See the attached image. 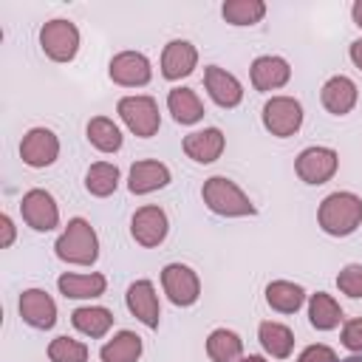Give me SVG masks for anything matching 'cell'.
I'll return each mask as SVG.
<instances>
[{
	"label": "cell",
	"mask_w": 362,
	"mask_h": 362,
	"mask_svg": "<svg viewBox=\"0 0 362 362\" xmlns=\"http://www.w3.org/2000/svg\"><path fill=\"white\" fill-rule=\"evenodd\" d=\"M20 317L31 328L45 331V328H51L57 322V303L42 288H25L20 294Z\"/></svg>",
	"instance_id": "cell-13"
},
{
	"label": "cell",
	"mask_w": 362,
	"mask_h": 362,
	"mask_svg": "<svg viewBox=\"0 0 362 362\" xmlns=\"http://www.w3.org/2000/svg\"><path fill=\"white\" fill-rule=\"evenodd\" d=\"M317 221L322 232L334 238H345L362 223V198L354 192H331L322 198L317 209Z\"/></svg>",
	"instance_id": "cell-1"
},
{
	"label": "cell",
	"mask_w": 362,
	"mask_h": 362,
	"mask_svg": "<svg viewBox=\"0 0 362 362\" xmlns=\"http://www.w3.org/2000/svg\"><path fill=\"white\" fill-rule=\"evenodd\" d=\"M71 322H74V328H76L79 334H85V337H90V339H99V337H105V334L110 331L113 314H110L107 308H102V305H79V308L71 314Z\"/></svg>",
	"instance_id": "cell-23"
},
{
	"label": "cell",
	"mask_w": 362,
	"mask_h": 362,
	"mask_svg": "<svg viewBox=\"0 0 362 362\" xmlns=\"http://www.w3.org/2000/svg\"><path fill=\"white\" fill-rule=\"evenodd\" d=\"M337 362H362V354H354V356H345V359H337Z\"/></svg>",
	"instance_id": "cell-40"
},
{
	"label": "cell",
	"mask_w": 362,
	"mask_h": 362,
	"mask_svg": "<svg viewBox=\"0 0 362 362\" xmlns=\"http://www.w3.org/2000/svg\"><path fill=\"white\" fill-rule=\"evenodd\" d=\"M221 14L232 25H255L263 20L266 3L263 0H226L221 6Z\"/></svg>",
	"instance_id": "cell-30"
},
{
	"label": "cell",
	"mask_w": 362,
	"mask_h": 362,
	"mask_svg": "<svg viewBox=\"0 0 362 362\" xmlns=\"http://www.w3.org/2000/svg\"><path fill=\"white\" fill-rule=\"evenodd\" d=\"M337 167L339 156L331 147H305L294 161V170L305 184H325L328 178H334Z\"/></svg>",
	"instance_id": "cell-8"
},
{
	"label": "cell",
	"mask_w": 362,
	"mask_h": 362,
	"mask_svg": "<svg viewBox=\"0 0 362 362\" xmlns=\"http://www.w3.org/2000/svg\"><path fill=\"white\" fill-rule=\"evenodd\" d=\"M54 252L59 260L74 266H90L99 257V238L85 218H71L65 232L57 238Z\"/></svg>",
	"instance_id": "cell-2"
},
{
	"label": "cell",
	"mask_w": 362,
	"mask_h": 362,
	"mask_svg": "<svg viewBox=\"0 0 362 362\" xmlns=\"http://www.w3.org/2000/svg\"><path fill=\"white\" fill-rule=\"evenodd\" d=\"M308 322H311L317 331H331V328H337V325L342 322V308H339V303H337L331 294H325V291L311 294V300H308Z\"/></svg>",
	"instance_id": "cell-26"
},
{
	"label": "cell",
	"mask_w": 362,
	"mask_h": 362,
	"mask_svg": "<svg viewBox=\"0 0 362 362\" xmlns=\"http://www.w3.org/2000/svg\"><path fill=\"white\" fill-rule=\"evenodd\" d=\"M238 362H266V359L263 356H240Z\"/></svg>",
	"instance_id": "cell-39"
},
{
	"label": "cell",
	"mask_w": 362,
	"mask_h": 362,
	"mask_svg": "<svg viewBox=\"0 0 362 362\" xmlns=\"http://www.w3.org/2000/svg\"><path fill=\"white\" fill-rule=\"evenodd\" d=\"M351 17H354V23L362 28V0H356V3L351 6Z\"/></svg>",
	"instance_id": "cell-38"
},
{
	"label": "cell",
	"mask_w": 362,
	"mask_h": 362,
	"mask_svg": "<svg viewBox=\"0 0 362 362\" xmlns=\"http://www.w3.org/2000/svg\"><path fill=\"white\" fill-rule=\"evenodd\" d=\"M303 124V105L291 96H272L263 105V127L272 136H294Z\"/></svg>",
	"instance_id": "cell-6"
},
{
	"label": "cell",
	"mask_w": 362,
	"mask_h": 362,
	"mask_svg": "<svg viewBox=\"0 0 362 362\" xmlns=\"http://www.w3.org/2000/svg\"><path fill=\"white\" fill-rule=\"evenodd\" d=\"M59 156V139L48 127H31L20 141V158L28 167H48Z\"/></svg>",
	"instance_id": "cell-12"
},
{
	"label": "cell",
	"mask_w": 362,
	"mask_h": 362,
	"mask_svg": "<svg viewBox=\"0 0 362 362\" xmlns=\"http://www.w3.org/2000/svg\"><path fill=\"white\" fill-rule=\"evenodd\" d=\"M342 345L354 354H362V317H354L342 325Z\"/></svg>",
	"instance_id": "cell-34"
},
{
	"label": "cell",
	"mask_w": 362,
	"mask_h": 362,
	"mask_svg": "<svg viewBox=\"0 0 362 362\" xmlns=\"http://www.w3.org/2000/svg\"><path fill=\"white\" fill-rule=\"evenodd\" d=\"M48 359L51 362H85L88 359V345L71 337H57L48 345Z\"/></svg>",
	"instance_id": "cell-32"
},
{
	"label": "cell",
	"mask_w": 362,
	"mask_h": 362,
	"mask_svg": "<svg viewBox=\"0 0 362 362\" xmlns=\"http://www.w3.org/2000/svg\"><path fill=\"white\" fill-rule=\"evenodd\" d=\"M167 107L178 124H195L204 119V102L192 88H173L167 93Z\"/></svg>",
	"instance_id": "cell-22"
},
{
	"label": "cell",
	"mask_w": 362,
	"mask_h": 362,
	"mask_svg": "<svg viewBox=\"0 0 362 362\" xmlns=\"http://www.w3.org/2000/svg\"><path fill=\"white\" fill-rule=\"evenodd\" d=\"M116 110H119L122 122L127 124V130L136 133L139 139H150L161 127L158 105H156L153 96H122Z\"/></svg>",
	"instance_id": "cell-4"
},
{
	"label": "cell",
	"mask_w": 362,
	"mask_h": 362,
	"mask_svg": "<svg viewBox=\"0 0 362 362\" xmlns=\"http://www.w3.org/2000/svg\"><path fill=\"white\" fill-rule=\"evenodd\" d=\"M201 198L204 204L215 212V215H223V218H246V215H255V204L249 201V195L226 175H212L204 181V189H201Z\"/></svg>",
	"instance_id": "cell-3"
},
{
	"label": "cell",
	"mask_w": 362,
	"mask_h": 362,
	"mask_svg": "<svg viewBox=\"0 0 362 362\" xmlns=\"http://www.w3.org/2000/svg\"><path fill=\"white\" fill-rule=\"evenodd\" d=\"M0 246L3 249H8L11 243H14V221L8 218V215H0Z\"/></svg>",
	"instance_id": "cell-36"
},
{
	"label": "cell",
	"mask_w": 362,
	"mask_h": 362,
	"mask_svg": "<svg viewBox=\"0 0 362 362\" xmlns=\"http://www.w3.org/2000/svg\"><path fill=\"white\" fill-rule=\"evenodd\" d=\"M127 308L130 314L144 322L147 328H158V320H161V308H158V294H156V286L150 280H136L130 283L127 288Z\"/></svg>",
	"instance_id": "cell-15"
},
{
	"label": "cell",
	"mask_w": 362,
	"mask_h": 362,
	"mask_svg": "<svg viewBox=\"0 0 362 362\" xmlns=\"http://www.w3.org/2000/svg\"><path fill=\"white\" fill-rule=\"evenodd\" d=\"M257 339H260L263 351L272 354L274 359H286V356L291 354V348H294V334H291V328L283 325V322H272V320L260 322Z\"/></svg>",
	"instance_id": "cell-25"
},
{
	"label": "cell",
	"mask_w": 362,
	"mask_h": 362,
	"mask_svg": "<svg viewBox=\"0 0 362 362\" xmlns=\"http://www.w3.org/2000/svg\"><path fill=\"white\" fill-rule=\"evenodd\" d=\"M20 212H23V221L37 232H51L59 223V206L54 195L45 189H28L20 201Z\"/></svg>",
	"instance_id": "cell-9"
},
{
	"label": "cell",
	"mask_w": 362,
	"mask_h": 362,
	"mask_svg": "<svg viewBox=\"0 0 362 362\" xmlns=\"http://www.w3.org/2000/svg\"><path fill=\"white\" fill-rule=\"evenodd\" d=\"M297 362H337V354H334V348H328V345H308V348L297 356Z\"/></svg>",
	"instance_id": "cell-35"
},
{
	"label": "cell",
	"mask_w": 362,
	"mask_h": 362,
	"mask_svg": "<svg viewBox=\"0 0 362 362\" xmlns=\"http://www.w3.org/2000/svg\"><path fill=\"white\" fill-rule=\"evenodd\" d=\"M102 362H136L141 356V337L133 331H119L99 351Z\"/></svg>",
	"instance_id": "cell-28"
},
{
	"label": "cell",
	"mask_w": 362,
	"mask_h": 362,
	"mask_svg": "<svg viewBox=\"0 0 362 362\" xmlns=\"http://www.w3.org/2000/svg\"><path fill=\"white\" fill-rule=\"evenodd\" d=\"M88 141L102 153H116L122 147V130L107 116H96L88 122Z\"/></svg>",
	"instance_id": "cell-31"
},
{
	"label": "cell",
	"mask_w": 362,
	"mask_h": 362,
	"mask_svg": "<svg viewBox=\"0 0 362 362\" xmlns=\"http://www.w3.org/2000/svg\"><path fill=\"white\" fill-rule=\"evenodd\" d=\"M170 184V170L167 164L161 161H153V158H144V161H136L130 167V175H127V189L133 195H147V192H156L161 187Z\"/></svg>",
	"instance_id": "cell-17"
},
{
	"label": "cell",
	"mask_w": 362,
	"mask_h": 362,
	"mask_svg": "<svg viewBox=\"0 0 362 362\" xmlns=\"http://www.w3.org/2000/svg\"><path fill=\"white\" fill-rule=\"evenodd\" d=\"M266 303L280 314H294L305 303V288L291 280H274L266 286Z\"/></svg>",
	"instance_id": "cell-24"
},
{
	"label": "cell",
	"mask_w": 362,
	"mask_h": 362,
	"mask_svg": "<svg viewBox=\"0 0 362 362\" xmlns=\"http://www.w3.org/2000/svg\"><path fill=\"white\" fill-rule=\"evenodd\" d=\"M320 96H322V105H325L328 113H334V116H345V113L354 110L359 93H356L354 79L337 74V76H331V79L322 85V93H320Z\"/></svg>",
	"instance_id": "cell-20"
},
{
	"label": "cell",
	"mask_w": 362,
	"mask_h": 362,
	"mask_svg": "<svg viewBox=\"0 0 362 362\" xmlns=\"http://www.w3.org/2000/svg\"><path fill=\"white\" fill-rule=\"evenodd\" d=\"M107 74L116 85H124V88H141L150 82L153 76V68H150V59L139 51H122L110 59L107 65Z\"/></svg>",
	"instance_id": "cell-11"
},
{
	"label": "cell",
	"mask_w": 362,
	"mask_h": 362,
	"mask_svg": "<svg viewBox=\"0 0 362 362\" xmlns=\"http://www.w3.org/2000/svg\"><path fill=\"white\" fill-rule=\"evenodd\" d=\"M161 286L170 303L175 305H192L201 297V280L198 274L184 263H170L161 269Z\"/></svg>",
	"instance_id": "cell-7"
},
{
	"label": "cell",
	"mask_w": 362,
	"mask_h": 362,
	"mask_svg": "<svg viewBox=\"0 0 362 362\" xmlns=\"http://www.w3.org/2000/svg\"><path fill=\"white\" fill-rule=\"evenodd\" d=\"M167 229H170V221H167V212L156 204H147L141 209H136L133 221H130V235L136 243L153 249L158 246L164 238H167Z\"/></svg>",
	"instance_id": "cell-10"
},
{
	"label": "cell",
	"mask_w": 362,
	"mask_h": 362,
	"mask_svg": "<svg viewBox=\"0 0 362 362\" xmlns=\"http://www.w3.org/2000/svg\"><path fill=\"white\" fill-rule=\"evenodd\" d=\"M351 59H354V65L362 71V40L351 42Z\"/></svg>",
	"instance_id": "cell-37"
},
{
	"label": "cell",
	"mask_w": 362,
	"mask_h": 362,
	"mask_svg": "<svg viewBox=\"0 0 362 362\" xmlns=\"http://www.w3.org/2000/svg\"><path fill=\"white\" fill-rule=\"evenodd\" d=\"M40 45L54 62H71L79 51V28L71 20H48L40 28Z\"/></svg>",
	"instance_id": "cell-5"
},
{
	"label": "cell",
	"mask_w": 362,
	"mask_h": 362,
	"mask_svg": "<svg viewBox=\"0 0 362 362\" xmlns=\"http://www.w3.org/2000/svg\"><path fill=\"white\" fill-rule=\"evenodd\" d=\"M204 85H206V93L212 96V102L221 105V107H238L240 99H243L240 82H238L229 71H223V68H218V65H206V71H204Z\"/></svg>",
	"instance_id": "cell-16"
},
{
	"label": "cell",
	"mask_w": 362,
	"mask_h": 362,
	"mask_svg": "<svg viewBox=\"0 0 362 362\" xmlns=\"http://www.w3.org/2000/svg\"><path fill=\"white\" fill-rule=\"evenodd\" d=\"M291 79V68L283 57H257L252 62V85L257 90H277Z\"/></svg>",
	"instance_id": "cell-19"
},
{
	"label": "cell",
	"mask_w": 362,
	"mask_h": 362,
	"mask_svg": "<svg viewBox=\"0 0 362 362\" xmlns=\"http://www.w3.org/2000/svg\"><path fill=\"white\" fill-rule=\"evenodd\" d=\"M198 65V51L187 40H170L161 54V76L175 82L181 76H189Z\"/></svg>",
	"instance_id": "cell-14"
},
{
	"label": "cell",
	"mask_w": 362,
	"mask_h": 362,
	"mask_svg": "<svg viewBox=\"0 0 362 362\" xmlns=\"http://www.w3.org/2000/svg\"><path fill=\"white\" fill-rule=\"evenodd\" d=\"M57 286L71 300H90V297H102L105 294L107 280L99 272H90V274H71V272H65V274H59Z\"/></svg>",
	"instance_id": "cell-21"
},
{
	"label": "cell",
	"mask_w": 362,
	"mask_h": 362,
	"mask_svg": "<svg viewBox=\"0 0 362 362\" xmlns=\"http://www.w3.org/2000/svg\"><path fill=\"white\" fill-rule=\"evenodd\" d=\"M337 286L342 294L348 297H362V263H348L339 274H337Z\"/></svg>",
	"instance_id": "cell-33"
},
{
	"label": "cell",
	"mask_w": 362,
	"mask_h": 362,
	"mask_svg": "<svg viewBox=\"0 0 362 362\" xmlns=\"http://www.w3.org/2000/svg\"><path fill=\"white\" fill-rule=\"evenodd\" d=\"M119 187V167L110 164V161H96L88 167L85 173V189L96 198H105L110 195L113 189Z\"/></svg>",
	"instance_id": "cell-29"
},
{
	"label": "cell",
	"mask_w": 362,
	"mask_h": 362,
	"mask_svg": "<svg viewBox=\"0 0 362 362\" xmlns=\"http://www.w3.org/2000/svg\"><path fill=\"white\" fill-rule=\"evenodd\" d=\"M223 144H226V139L218 127H204V130H195V133L184 136V153L198 164L218 161L221 153H223Z\"/></svg>",
	"instance_id": "cell-18"
},
{
	"label": "cell",
	"mask_w": 362,
	"mask_h": 362,
	"mask_svg": "<svg viewBox=\"0 0 362 362\" xmlns=\"http://www.w3.org/2000/svg\"><path fill=\"white\" fill-rule=\"evenodd\" d=\"M206 354L212 362H238L243 356V339L229 328H215L206 337Z\"/></svg>",
	"instance_id": "cell-27"
}]
</instances>
